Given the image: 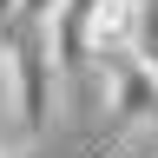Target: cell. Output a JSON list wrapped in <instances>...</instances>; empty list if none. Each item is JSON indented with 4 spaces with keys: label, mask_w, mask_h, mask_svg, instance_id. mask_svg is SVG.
I'll return each mask as SVG.
<instances>
[{
    "label": "cell",
    "mask_w": 158,
    "mask_h": 158,
    "mask_svg": "<svg viewBox=\"0 0 158 158\" xmlns=\"http://www.w3.org/2000/svg\"><path fill=\"white\" fill-rule=\"evenodd\" d=\"M99 66H106V112L118 125L158 118V73H152L145 53H112V59H99Z\"/></svg>",
    "instance_id": "obj_1"
},
{
    "label": "cell",
    "mask_w": 158,
    "mask_h": 158,
    "mask_svg": "<svg viewBox=\"0 0 158 158\" xmlns=\"http://www.w3.org/2000/svg\"><path fill=\"white\" fill-rule=\"evenodd\" d=\"M138 27H145V0H92L79 40L92 59H112V53H138Z\"/></svg>",
    "instance_id": "obj_2"
},
{
    "label": "cell",
    "mask_w": 158,
    "mask_h": 158,
    "mask_svg": "<svg viewBox=\"0 0 158 158\" xmlns=\"http://www.w3.org/2000/svg\"><path fill=\"white\" fill-rule=\"evenodd\" d=\"M27 20V0H0V46L13 40V27Z\"/></svg>",
    "instance_id": "obj_3"
},
{
    "label": "cell",
    "mask_w": 158,
    "mask_h": 158,
    "mask_svg": "<svg viewBox=\"0 0 158 158\" xmlns=\"http://www.w3.org/2000/svg\"><path fill=\"white\" fill-rule=\"evenodd\" d=\"M145 20H152V27H158V0H145Z\"/></svg>",
    "instance_id": "obj_4"
}]
</instances>
